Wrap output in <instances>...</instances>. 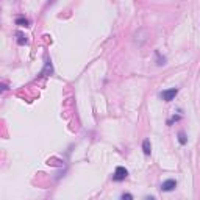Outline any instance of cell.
I'll use <instances>...</instances> for the list:
<instances>
[{"label": "cell", "mask_w": 200, "mask_h": 200, "mask_svg": "<svg viewBox=\"0 0 200 200\" xmlns=\"http://www.w3.org/2000/svg\"><path fill=\"white\" fill-rule=\"evenodd\" d=\"M142 152L146 157H149V155L152 153V144H150V139H144L142 141Z\"/></svg>", "instance_id": "obj_6"}, {"label": "cell", "mask_w": 200, "mask_h": 200, "mask_svg": "<svg viewBox=\"0 0 200 200\" xmlns=\"http://www.w3.org/2000/svg\"><path fill=\"white\" fill-rule=\"evenodd\" d=\"M16 36H17V44L19 46H25V44H28V39L25 35H22V33H16Z\"/></svg>", "instance_id": "obj_8"}, {"label": "cell", "mask_w": 200, "mask_h": 200, "mask_svg": "<svg viewBox=\"0 0 200 200\" xmlns=\"http://www.w3.org/2000/svg\"><path fill=\"white\" fill-rule=\"evenodd\" d=\"M8 89V86H6V83H2V91H6Z\"/></svg>", "instance_id": "obj_13"}, {"label": "cell", "mask_w": 200, "mask_h": 200, "mask_svg": "<svg viewBox=\"0 0 200 200\" xmlns=\"http://www.w3.org/2000/svg\"><path fill=\"white\" fill-rule=\"evenodd\" d=\"M147 38H149V33H146L144 36H141V30L138 33H135V42L138 44V46H142V44L147 41Z\"/></svg>", "instance_id": "obj_5"}, {"label": "cell", "mask_w": 200, "mask_h": 200, "mask_svg": "<svg viewBox=\"0 0 200 200\" xmlns=\"http://www.w3.org/2000/svg\"><path fill=\"white\" fill-rule=\"evenodd\" d=\"M177 94H178V88H171V89H166V91L160 92V98L164 100V102H172L177 97Z\"/></svg>", "instance_id": "obj_1"}, {"label": "cell", "mask_w": 200, "mask_h": 200, "mask_svg": "<svg viewBox=\"0 0 200 200\" xmlns=\"http://www.w3.org/2000/svg\"><path fill=\"white\" fill-rule=\"evenodd\" d=\"M120 198H124V200H125V198H127V200H131V198H133V195H131V194H125V192H124V194L120 195Z\"/></svg>", "instance_id": "obj_12"}, {"label": "cell", "mask_w": 200, "mask_h": 200, "mask_svg": "<svg viewBox=\"0 0 200 200\" xmlns=\"http://www.w3.org/2000/svg\"><path fill=\"white\" fill-rule=\"evenodd\" d=\"M180 119H181V116H180V114H177V116H172V117H171V119L167 120V125H172L174 122H178Z\"/></svg>", "instance_id": "obj_11"}, {"label": "cell", "mask_w": 200, "mask_h": 200, "mask_svg": "<svg viewBox=\"0 0 200 200\" xmlns=\"http://www.w3.org/2000/svg\"><path fill=\"white\" fill-rule=\"evenodd\" d=\"M16 25L28 28V27H30V20H28V19H25V17H17V19H16Z\"/></svg>", "instance_id": "obj_7"}, {"label": "cell", "mask_w": 200, "mask_h": 200, "mask_svg": "<svg viewBox=\"0 0 200 200\" xmlns=\"http://www.w3.org/2000/svg\"><path fill=\"white\" fill-rule=\"evenodd\" d=\"M155 55H157V64L158 66H163V64H166V57H161V53L157 50L155 52Z\"/></svg>", "instance_id": "obj_10"}, {"label": "cell", "mask_w": 200, "mask_h": 200, "mask_svg": "<svg viewBox=\"0 0 200 200\" xmlns=\"http://www.w3.org/2000/svg\"><path fill=\"white\" fill-rule=\"evenodd\" d=\"M175 188H177V180L169 178V180H166V181H163V183H161L160 189H161L163 192H172V191L175 189Z\"/></svg>", "instance_id": "obj_3"}, {"label": "cell", "mask_w": 200, "mask_h": 200, "mask_svg": "<svg viewBox=\"0 0 200 200\" xmlns=\"http://www.w3.org/2000/svg\"><path fill=\"white\" fill-rule=\"evenodd\" d=\"M53 74V66H52V60L47 57L46 58V64H44V69L41 71V74H39V77H49V75H52Z\"/></svg>", "instance_id": "obj_4"}, {"label": "cell", "mask_w": 200, "mask_h": 200, "mask_svg": "<svg viewBox=\"0 0 200 200\" xmlns=\"http://www.w3.org/2000/svg\"><path fill=\"white\" fill-rule=\"evenodd\" d=\"M128 177V171L125 167H122V166H117L114 174H113V181L119 183V181H124L125 178Z\"/></svg>", "instance_id": "obj_2"}, {"label": "cell", "mask_w": 200, "mask_h": 200, "mask_svg": "<svg viewBox=\"0 0 200 200\" xmlns=\"http://www.w3.org/2000/svg\"><path fill=\"white\" fill-rule=\"evenodd\" d=\"M178 142H180V146H186V144H188V136H186L184 131L178 133Z\"/></svg>", "instance_id": "obj_9"}, {"label": "cell", "mask_w": 200, "mask_h": 200, "mask_svg": "<svg viewBox=\"0 0 200 200\" xmlns=\"http://www.w3.org/2000/svg\"><path fill=\"white\" fill-rule=\"evenodd\" d=\"M53 2H55V0H49V3H50V5H52V3H53Z\"/></svg>", "instance_id": "obj_14"}]
</instances>
